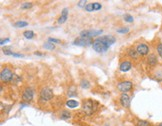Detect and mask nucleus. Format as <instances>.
Wrapping results in <instances>:
<instances>
[{"label":"nucleus","mask_w":162,"mask_h":126,"mask_svg":"<svg viewBox=\"0 0 162 126\" xmlns=\"http://www.w3.org/2000/svg\"><path fill=\"white\" fill-rule=\"evenodd\" d=\"M97 106H98V103L94 100H85L82 104V109L87 115H90L94 112L95 110L97 109Z\"/></svg>","instance_id":"1"},{"label":"nucleus","mask_w":162,"mask_h":126,"mask_svg":"<svg viewBox=\"0 0 162 126\" xmlns=\"http://www.w3.org/2000/svg\"><path fill=\"white\" fill-rule=\"evenodd\" d=\"M53 97V91L49 87H44L40 91V100L42 101H49Z\"/></svg>","instance_id":"2"},{"label":"nucleus","mask_w":162,"mask_h":126,"mask_svg":"<svg viewBox=\"0 0 162 126\" xmlns=\"http://www.w3.org/2000/svg\"><path fill=\"white\" fill-rule=\"evenodd\" d=\"M94 41H93L92 38L89 37H78L74 40L73 44L74 45H78V46H88V45H93Z\"/></svg>","instance_id":"3"},{"label":"nucleus","mask_w":162,"mask_h":126,"mask_svg":"<svg viewBox=\"0 0 162 126\" xmlns=\"http://www.w3.org/2000/svg\"><path fill=\"white\" fill-rule=\"evenodd\" d=\"M92 46H93V49L96 52H98V53H104V52H106L107 50L109 49V46H107L106 44H104L103 42L99 41L98 39L95 40Z\"/></svg>","instance_id":"4"},{"label":"nucleus","mask_w":162,"mask_h":126,"mask_svg":"<svg viewBox=\"0 0 162 126\" xmlns=\"http://www.w3.org/2000/svg\"><path fill=\"white\" fill-rule=\"evenodd\" d=\"M13 73H12L11 69L9 68H3L1 71V74H0L2 82H9L10 80L13 79Z\"/></svg>","instance_id":"5"},{"label":"nucleus","mask_w":162,"mask_h":126,"mask_svg":"<svg viewBox=\"0 0 162 126\" xmlns=\"http://www.w3.org/2000/svg\"><path fill=\"white\" fill-rule=\"evenodd\" d=\"M133 87V84L131 81H122V82H119L117 84V88L123 93H126L128 91H130Z\"/></svg>","instance_id":"6"},{"label":"nucleus","mask_w":162,"mask_h":126,"mask_svg":"<svg viewBox=\"0 0 162 126\" xmlns=\"http://www.w3.org/2000/svg\"><path fill=\"white\" fill-rule=\"evenodd\" d=\"M102 30H84L80 33L81 37H89L92 38L95 37V36H98L102 33Z\"/></svg>","instance_id":"7"},{"label":"nucleus","mask_w":162,"mask_h":126,"mask_svg":"<svg viewBox=\"0 0 162 126\" xmlns=\"http://www.w3.org/2000/svg\"><path fill=\"white\" fill-rule=\"evenodd\" d=\"M34 96V91L32 88H26L25 90L23 91V94H22V99H23L25 102H29L33 99Z\"/></svg>","instance_id":"8"},{"label":"nucleus","mask_w":162,"mask_h":126,"mask_svg":"<svg viewBox=\"0 0 162 126\" xmlns=\"http://www.w3.org/2000/svg\"><path fill=\"white\" fill-rule=\"evenodd\" d=\"M136 51L138 53V55H141V56H145L148 54L149 52V47L144 43H140L137 45L136 47Z\"/></svg>","instance_id":"9"},{"label":"nucleus","mask_w":162,"mask_h":126,"mask_svg":"<svg viewBox=\"0 0 162 126\" xmlns=\"http://www.w3.org/2000/svg\"><path fill=\"white\" fill-rule=\"evenodd\" d=\"M97 39H98L99 41L103 42L104 44H106V45L109 46V47H110V45H112V44L115 43V41H116V39L111 35L102 36V37H99V38H97Z\"/></svg>","instance_id":"10"},{"label":"nucleus","mask_w":162,"mask_h":126,"mask_svg":"<svg viewBox=\"0 0 162 126\" xmlns=\"http://www.w3.org/2000/svg\"><path fill=\"white\" fill-rule=\"evenodd\" d=\"M102 8V5L98 2H94V3H89L85 6V10L88 12H92V11H97V10H100Z\"/></svg>","instance_id":"11"},{"label":"nucleus","mask_w":162,"mask_h":126,"mask_svg":"<svg viewBox=\"0 0 162 126\" xmlns=\"http://www.w3.org/2000/svg\"><path fill=\"white\" fill-rule=\"evenodd\" d=\"M120 103L123 107L128 108L130 106V97L127 93H122L120 96Z\"/></svg>","instance_id":"12"},{"label":"nucleus","mask_w":162,"mask_h":126,"mask_svg":"<svg viewBox=\"0 0 162 126\" xmlns=\"http://www.w3.org/2000/svg\"><path fill=\"white\" fill-rule=\"evenodd\" d=\"M68 12H69L68 8H64V9L62 10V12H61V16H60V17L58 18V23H59V24H63V23H65V22L67 21V18H68Z\"/></svg>","instance_id":"13"},{"label":"nucleus","mask_w":162,"mask_h":126,"mask_svg":"<svg viewBox=\"0 0 162 126\" xmlns=\"http://www.w3.org/2000/svg\"><path fill=\"white\" fill-rule=\"evenodd\" d=\"M131 67H132V64H131V62L128 61V60H125V61H123L120 64V66H119V69H120V71H122V72H127V71L130 70Z\"/></svg>","instance_id":"14"},{"label":"nucleus","mask_w":162,"mask_h":126,"mask_svg":"<svg viewBox=\"0 0 162 126\" xmlns=\"http://www.w3.org/2000/svg\"><path fill=\"white\" fill-rule=\"evenodd\" d=\"M147 62H148V64L151 65V66H154V65H156L157 64L156 56H155L154 54H150V55L148 56V58H147Z\"/></svg>","instance_id":"15"},{"label":"nucleus","mask_w":162,"mask_h":126,"mask_svg":"<svg viewBox=\"0 0 162 126\" xmlns=\"http://www.w3.org/2000/svg\"><path fill=\"white\" fill-rule=\"evenodd\" d=\"M78 105H79V103H78L76 100H73V99H70V100H68L67 102H66V106L69 107V108H71V109L76 108Z\"/></svg>","instance_id":"16"},{"label":"nucleus","mask_w":162,"mask_h":126,"mask_svg":"<svg viewBox=\"0 0 162 126\" xmlns=\"http://www.w3.org/2000/svg\"><path fill=\"white\" fill-rule=\"evenodd\" d=\"M128 55L130 56L131 58H133V59H136L137 56H138V53H137L136 50L133 49V48H129L128 49Z\"/></svg>","instance_id":"17"},{"label":"nucleus","mask_w":162,"mask_h":126,"mask_svg":"<svg viewBox=\"0 0 162 126\" xmlns=\"http://www.w3.org/2000/svg\"><path fill=\"white\" fill-rule=\"evenodd\" d=\"M24 37L27 38V39H32L34 37V32L31 31V30H27V31H24L23 33Z\"/></svg>","instance_id":"18"},{"label":"nucleus","mask_w":162,"mask_h":126,"mask_svg":"<svg viewBox=\"0 0 162 126\" xmlns=\"http://www.w3.org/2000/svg\"><path fill=\"white\" fill-rule=\"evenodd\" d=\"M27 25H28V23H27V22H25V21H17V22H15V23H14V26H15V27H17V28L26 27Z\"/></svg>","instance_id":"19"},{"label":"nucleus","mask_w":162,"mask_h":126,"mask_svg":"<svg viewBox=\"0 0 162 126\" xmlns=\"http://www.w3.org/2000/svg\"><path fill=\"white\" fill-rule=\"evenodd\" d=\"M43 47L45 48V49H49V50L55 49V45H54L53 43H50V42H46V43H44Z\"/></svg>","instance_id":"20"},{"label":"nucleus","mask_w":162,"mask_h":126,"mask_svg":"<svg viewBox=\"0 0 162 126\" xmlns=\"http://www.w3.org/2000/svg\"><path fill=\"white\" fill-rule=\"evenodd\" d=\"M70 116H71V115H70L69 111H66V110L62 111V113H61V119H63V120H66V119H69Z\"/></svg>","instance_id":"21"},{"label":"nucleus","mask_w":162,"mask_h":126,"mask_svg":"<svg viewBox=\"0 0 162 126\" xmlns=\"http://www.w3.org/2000/svg\"><path fill=\"white\" fill-rule=\"evenodd\" d=\"M80 85H81V87H82V88L87 89V88H89V86H90V83H89L87 80H85V79H83V80L81 81Z\"/></svg>","instance_id":"22"},{"label":"nucleus","mask_w":162,"mask_h":126,"mask_svg":"<svg viewBox=\"0 0 162 126\" xmlns=\"http://www.w3.org/2000/svg\"><path fill=\"white\" fill-rule=\"evenodd\" d=\"M137 126H151L150 123L148 121H145V120H139L137 122Z\"/></svg>","instance_id":"23"},{"label":"nucleus","mask_w":162,"mask_h":126,"mask_svg":"<svg viewBox=\"0 0 162 126\" xmlns=\"http://www.w3.org/2000/svg\"><path fill=\"white\" fill-rule=\"evenodd\" d=\"M128 31H129V29L127 27H123V28H119V29H117V32H118V33H121V34H125V33H127Z\"/></svg>","instance_id":"24"},{"label":"nucleus","mask_w":162,"mask_h":126,"mask_svg":"<svg viewBox=\"0 0 162 126\" xmlns=\"http://www.w3.org/2000/svg\"><path fill=\"white\" fill-rule=\"evenodd\" d=\"M31 7H32V3H30V2H26V3H23L21 5L22 9H28V8H31Z\"/></svg>","instance_id":"25"},{"label":"nucleus","mask_w":162,"mask_h":126,"mask_svg":"<svg viewBox=\"0 0 162 126\" xmlns=\"http://www.w3.org/2000/svg\"><path fill=\"white\" fill-rule=\"evenodd\" d=\"M124 19L125 21L127 22H133V17L131 15H129V14H126V15L124 16Z\"/></svg>","instance_id":"26"},{"label":"nucleus","mask_w":162,"mask_h":126,"mask_svg":"<svg viewBox=\"0 0 162 126\" xmlns=\"http://www.w3.org/2000/svg\"><path fill=\"white\" fill-rule=\"evenodd\" d=\"M3 52H4V54H6V55H12V54L14 53V52H12L9 48H3Z\"/></svg>","instance_id":"27"},{"label":"nucleus","mask_w":162,"mask_h":126,"mask_svg":"<svg viewBox=\"0 0 162 126\" xmlns=\"http://www.w3.org/2000/svg\"><path fill=\"white\" fill-rule=\"evenodd\" d=\"M157 52H158L159 56L162 58V43L158 44V46H157Z\"/></svg>","instance_id":"28"},{"label":"nucleus","mask_w":162,"mask_h":126,"mask_svg":"<svg viewBox=\"0 0 162 126\" xmlns=\"http://www.w3.org/2000/svg\"><path fill=\"white\" fill-rule=\"evenodd\" d=\"M87 2L85 1V0H82V1H79L78 2V6H79V7H84L85 8V6L87 5Z\"/></svg>","instance_id":"29"},{"label":"nucleus","mask_w":162,"mask_h":126,"mask_svg":"<svg viewBox=\"0 0 162 126\" xmlns=\"http://www.w3.org/2000/svg\"><path fill=\"white\" fill-rule=\"evenodd\" d=\"M48 42H52V43H60L59 39H55V38H49Z\"/></svg>","instance_id":"30"},{"label":"nucleus","mask_w":162,"mask_h":126,"mask_svg":"<svg viewBox=\"0 0 162 126\" xmlns=\"http://www.w3.org/2000/svg\"><path fill=\"white\" fill-rule=\"evenodd\" d=\"M10 41V39L9 38H6V39H3V40H1V42H0V44H1V45H4V44L5 43H8V42Z\"/></svg>","instance_id":"31"},{"label":"nucleus","mask_w":162,"mask_h":126,"mask_svg":"<svg viewBox=\"0 0 162 126\" xmlns=\"http://www.w3.org/2000/svg\"><path fill=\"white\" fill-rule=\"evenodd\" d=\"M12 56H14V57H19V58L23 57V55H22V54H20V53H13V54H12Z\"/></svg>","instance_id":"32"},{"label":"nucleus","mask_w":162,"mask_h":126,"mask_svg":"<svg viewBox=\"0 0 162 126\" xmlns=\"http://www.w3.org/2000/svg\"><path fill=\"white\" fill-rule=\"evenodd\" d=\"M35 55H39V56H43L41 54V52H35Z\"/></svg>","instance_id":"33"},{"label":"nucleus","mask_w":162,"mask_h":126,"mask_svg":"<svg viewBox=\"0 0 162 126\" xmlns=\"http://www.w3.org/2000/svg\"><path fill=\"white\" fill-rule=\"evenodd\" d=\"M159 126H162V123H160V124H159Z\"/></svg>","instance_id":"34"}]
</instances>
